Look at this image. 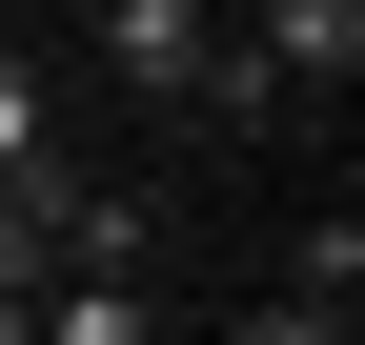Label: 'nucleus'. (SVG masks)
Segmentation results:
<instances>
[{"label": "nucleus", "mask_w": 365, "mask_h": 345, "mask_svg": "<svg viewBox=\"0 0 365 345\" xmlns=\"http://www.w3.org/2000/svg\"><path fill=\"white\" fill-rule=\"evenodd\" d=\"M102 61L143 81V102H203V61H223V41H203V0H102Z\"/></svg>", "instance_id": "f257e3e1"}, {"label": "nucleus", "mask_w": 365, "mask_h": 345, "mask_svg": "<svg viewBox=\"0 0 365 345\" xmlns=\"http://www.w3.org/2000/svg\"><path fill=\"white\" fill-rule=\"evenodd\" d=\"M21 345H163V305L122 264H41V305H21Z\"/></svg>", "instance_id": "f03ea898"}, {"label": "nucleus", "mask_w": 365, "mask_h": 345, "mask_svg": "<svg viewBox=\"0 0 365 345\" xmlns=\"http://www.w3.org/2000/svg\"><path fill=\"white\" fill-rule=\"evenodd\" d=\"M365 61V0H264V81H345Z\"/></svg>", "instance_id": "7ed1b4c3"}, {"label": "nucleus", "mask_w": 365, "mask_h": 345, "mask_svg": "<svg viewBox=\"0 0 365 345\" xmlns=\"http://www.w3.org/2000/svg\"><path fill=\"white\" fill-rule=\"evenodd\" d=\"M0 183H61V81L0 41Z\"/></svg>", "instance_id": "20e7f679"}, {"label": "nucleus", "mask_w": 365, "mask_h": 345, "mask_svg": "<svg viewBox=\"0 0 365 345\" xmlns=\"http://www.w3.org/2000/svg\"><path fill=\"white\" fill-rule=\"evenodd\" d=\"M244 345H345V305H325V284H284V305H264Z\"/></svg>", "instance_id": "39448f33"}]
</instances>
